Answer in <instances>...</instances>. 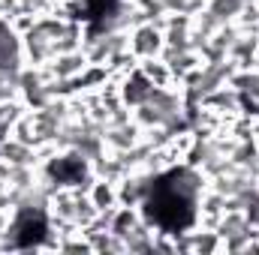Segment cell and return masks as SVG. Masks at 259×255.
<instances>
[{
	"mask_svg": "<svg viewBox=\"0 0 259 255\" xmlns=\"http://www.w3.org/2000/svg\"><path fill=\"white\" fill-rule=\"evenodd\" d=\"M163 39H166V48H193L190 42V15H175L169 12L163 21Z\"/></svg>",
	"mask_w": 259,
	"mask_h": 255,
	"instance_id": "6",
	"label": "cell"
},
{
	"mask_svg": "<svg viewBox=\"0 0 259 255\" xmlns=\"http://www.w3.org/2000/svg\"><path fill=\"white\" fill-rule=\"evenodd\" d=\"M46 66H49L52 78L72 81V78H78V75L84 72V66H88V54H84L81 48H78V51H64V54H55Z\"/></svg>",
	"mask_w": 259,
	"mask_h": 255,
	"instance_id": "7",
	"label": "cell"
},
{
	"mask_svg": "<svg viewBox=\"0 0 259 255\" xmlns=\"http://www.w3.org/2000/svg\"><path fill=\"white\" fill-rule=\"evenodd\" d=\"M103 141H106V150L109 153H124L133 144L142 141V126L136 120H127V123H109L103 129Z\"/></svg>",
	"mask_w": 259,
	"mask_h": 255,
	"instance_id": "2",
	"label": "cell"
},
{
	"mask_svg": "<svg viewBox=\"0 0 259 255\" xmlns=\"http://www.w3.org/2000/svg\"><path fill=\"white\" fill-rule=\"evenodd\" d=\"M151 81L142 75V69L136 66L133 72L127 75H121L118 78V90H121V102L127 105V108H136V105H142V102H148V93H151Z\"/></svg>",
	"mask_w": 259,
	"mask_h": 255,
	"instance_id": "3",
	"label": "cell"
},
{
	"mask_svg": "<svg viewBox=\"0 0 259 255\" xmlns=\"http://www.w3.org/2000/svg\"><path fill=\"white\" fill-rule=\"evenodd\" d=\"M256 54H259V33L238 27V36L229 45V60L238 69H250V66H256Z\"/></svg>",
	"mask_w": 259,
	"mask_h": 255,
	"instance_id": "4",
	"label": "cell"
},
{
	"mask_svg": "<svg viewBox=\"0 0 259 255\" xmlns=\"http://www.w3.org/2000/svg\"><path fill=\"white\" fill-rule=\"evenodd\" d=\"M12 138H18V141H24V144L36 147V132H33V120H30V111H27L24 117H18V120L12 123Z\"/></svg>",
	"mask_w": 259,
	"mask_h": 255,
	"instance_id": "15",
	"label": "cell"
},
{
	"mask_svg": "<svg viewBox=\"0 0 259 255\" xmlns=\"http://www.w3.org/2000/svg\"><path fill=\"white\" fill-rule=\"evenodd\" d=\"M229 84L238 90L241 102L247 99H259V66H250V69H235Z\"/></svg>",
	"mask_w": 259,
	"mask_h": 255,
	"instance_id": "9",
	"label": "cell"
},
{
	"mask_svg": "<svg viewBox=\"0 0 259 255\" xmlns=\"http://www.w3.org/2000/svg\"><path fill=\"white\" fill-rule=\"evenodd\" d=\"M0 159L9 162V165H36V168H39V153H36V147L18 141V138H12V135L0 144Z\"/></svg>",
	"mask_w": 259,
	"mask_h": 255,
	"instance_id": "8",
	"label": "cell"
},
{
	"mask_svg": "<svg viewBox=\"0 0 259 255\" xmlns=\"http://www.w3.org/2000/svg\"><path fill=\"white\" fill-rule=\"evenodd\" d=\"M163 48H166V39H163V27L157 21H145V24H139V27L130 30V51L139 60L160 57Z\"/></svg>",
	"mask_w": 259,
	"mask_h": 255,
	"instance_id": "1",
	"label": "cell"
},
{
	"mask_svg": "<svg viewBox=\"0 0 259 255\" xmlns=\"http://www.w3.org/2000/svg\"><path fill=\"white\" fill-rule=\"evenodd\" d=\"M211 15H217L223 24H232L235 18H238V12L244 9V0H208V6H205Z\"/></svg>",
	"mask_w": 259,
	"mask_h": 255,
	"instance_id": "13",
	"label": "cell"
},
{
	"mask_svg": "<svg viewBox=\"0 0 259 255\" xmlns=\"http://www.w3.org/2000/svg\"><path fill=\"white\" fill-rule=\"evenodd\" d=\"M139 69H142V75L154 84V87H163V84H175V78H172V69L169 63L163 60V57H148V60H139Z\"/></svg>",
	"mask_w": 259,
	"mask_h": 255,
	"instance_id": "11",
	"label": "cell"
},
{
	"mask_svg": "<svg viewBox=\"0 0 259 255\" xmlns=\"http://www.w3.org/2000/svg\"><path fill=\"white\" fill-rule=\"evenodd\" d=\"M91 201L97 204V210L103 213V210H112V207H118V183H112V180H103V177H97L94 183H91Z\"/></svg>",
	"mask_w": 259,
	"mask_h": 255,
	"instance_id": "10",
	"label": "cell"
},
{
	"mask_svg": "<svg viewBox=\"0 0 259 255\" xmlns=\"http://www.w3.org/2000/svg\"><path fill=\"white\" fill-rule=\"evenodd\" d=\"M202 105L211 108V111H217L223 120L241 114V96H238V90H235L232 84H223V87H217L214 93H208V96L202 99Z\"/></svg>",
	"mask_w": 259,
	"mask_h": 255,
	"instance_id": "5",
	"label": "cell"
},
{
	"mask_svg": "<svg viewBox=\"0 0 259 255\" xmlns=\"http://www.w3.org/2000/svg\"><path fill=\"white\" fill-rule=\"evenodd\" d=\"M166 12H175V15H196L208 6V0H160Z\"/></svg>",
	"mask_w": 259,
	"mask_h": 255,
	"instance_id": "14",
	"label": "cell"
},
{
	"mask_svg": "<svg viewBox=\"0 0 259 255\" xmlns=\"http://www.w3.org/2000/svg\"><path fill=\"white\" fill-rule=\"evenodd\" d=\"M36 180H39V168L36 165H9V171H6V183L12 189H27Z\"/></svg>",
	"mask_w": 259,
	"mask_h": 255,
	"instance_id": "12",
	"label": "cell"
}]
</instances>
